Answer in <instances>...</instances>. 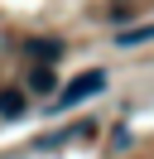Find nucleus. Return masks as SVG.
<instances>
[{
	"instance_id": "2",
	"label": "nucleus",
	"mask_w": 154,
	"mask_h": 159,
	"mask_svg": "<svg viewBox=\"0 0 154 159\" xmlns=\"http://www.w3.org/2000/svg\"><path fill=\"white\" fill-rule=\"evenodd\" d=\"M19 53H24L29 63H48V68H58V58L67 53V43H63V39H48V34H34V39L19 43Z\"/></svg>"
},
{
	"instance_id": "5",
	"label": "nucleus",
	"mask_w": 154,
	"mask_h": 159,
	"mask_svg": "<svg viewBox=\"0 0 154 159\" xmlns=\"http://www.w3.org/2000/svg\"><path fill=\"white\" fill-rule=\"evenodd\" d=\"M149 39H154V24H130V29L116 34V43H120V48H135V43H149Z\"/></svg>"
},
{
	"instance_id": "1",
	"label": "nucleus",
	"mask_w": 154,
	"mask_h": 159,
	"mask_svg": "<svg viewBox=\"0 0 154 159\" xmlns=\"http://www.w3.org/2000/svg\"><path fill=\"white\" fill-rule=\"evenodd\" d=\"M96 92H106V72H101V68H87L82 77H72V82L53 97V111H72V106H82L87 97H96Z\"/></svg>"
},
{
	"instance_id": "4",
	"label": "nucleus",
	"mask_w": 154,
	"mask_h": 159,
	"mask_svg": "<svg viewBox=\"0 0 154 159\" xmlns=\"http://www.w3.org/2000/svg\"><path fill=\"white\" fill-rule=\"evenodd\" d=\"M53 87H58V68L34 63V68H29V92H53Z\"/></svg>"
},
{
	"instance_id": "3",
	"label": "nucleus",
	"mask_w": 154,
	"mask_h": 159,
	"mask_svg": "<svg viewBox=\"0 0 154 159\" xmlns=\"http://www.w3.org/2000/svg\"><path fill=\"white\" fill-rule=\"evenodd\" d=\"M0 116H5V120L29 116V92L19 87V82H5V87H0Z\"/></svg>"
}]
</instances>
